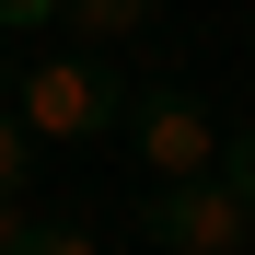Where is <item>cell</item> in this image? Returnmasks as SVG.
Returning <instances> with one entry per match:
<instances>
[{"label": "cell", "mask_w": 255, "mask_h": 255, "mask_svg": "<svg viewBox=\"0 0 255 255\" xmlns=\"http://www.w3.org/2000/svg\"><path fill=\"white\" fill-rule=\"evenodd\" d=\"M128 81H116V58L105 47H47L23 70V93H12V116L35 128L47 151H93V139H128Z\"/></svg>", "instance_id": "obj_1"}, {"label": "cell", "mask_w": 255, "mask_h": 255, "mask_svg": "<svg viewBox=\"0 0 255 255\" xmlns=\"http://www.w3.org/2000/svg\"><path fill=\"white\" fill-rule=\"evenodd\" d=\"M139 232H151V255H255V197L232 174H186V186L139 197Z\"/></svg>", "instance_id": "obj_2"}, {"label": "cell", "mask_w": 255, "mask_h": 255, "mask_svg": "<svg viewBox=\"0 0 255 255\" xmlns=\"http://www.w3.org/2000/svg\"><path fill=\"white\" fill-rule=\"evenodd\" d=\"M221 139H232V128L209 116L197 93H139V105H128V151L151 162V186H186V174H221Z\"/></svg>", "instance_id": "obj_3"}, {"label": "cell", "mask_w": 255, "mask_h": 255, "mask_svg": "<svg viewBox=\"0 0 255 255\" xmlns=\"http://www.w3.org/2000/svg\"><path fill=\"white\" fill-rule=\"evenodd\" d=\"M162 0H58V35L70 47H128V35H151Z\"/></svg>", "instance_id": "obj_4"}, {"label": "cell", "mask_w": 255, "mask_h": 255, "mask_svg": "<svg viewBox=\"0 0 255 255\" xmlns=\"http://www.w3.org/2000/svg\"><path fill=\"white\" fill-rule=\"evenodd\" d=\"M35 255H105V232L81 209H35Z\"/></svg>", "instance_id": "obj_5"}, {"label": "cell", "mask_w": 255, "mask_h": 255, "mask_svg": "<svg viewBox=\"0 0 255 255\" xmlns=\"http://www.w3.org/2000/svg\"><path fill=\"white\" fill-rule=\"evenodd\" d=\"M35 151H47V139H35L23 116H0V186H12V197H23V174H35Z\"/></svg>", "instance_id": "obj_6"}, {"label": "cell", "mask_w": 255, "mask_h": 255, "mask_svg": "<svg viewBox=\"0 0 255 255\" xmlns=\"http://www.w3.org/2000/svg\"><path fill=\"white\" fill-rule=\"evenodd\" d=\"M0 255H35V197L0 186Z\"/></svg>", "instance_id": "obj_7"}, {"label": "cell", "mask_w": 255, "mask_h": 255, "mask_svg": "<svg viewBox=\"0 0 255 255\" xmlns=\"http://www.w3.org/2000/svg\"><path fill=\"white\" fill-rule=\"evenodd\" d=\"M58 23V0H0V35H47Z\"/></svg>", "instance_id": "obj_8"}, {"label": "cell", "mask_w": 255, "mask_h": 255, "mask_svg": "<svg viewBox=\"0 0 255 255\" xmlns=\"http://www.w3.org/2000/svg\"><path fill=\"white\" fill-rule=\"evenodd\" d=\"M221 174H232V186L255 197V128H232V139H221Z\"/></svg>", "instance_id": "obj_9"}]
</instances>
